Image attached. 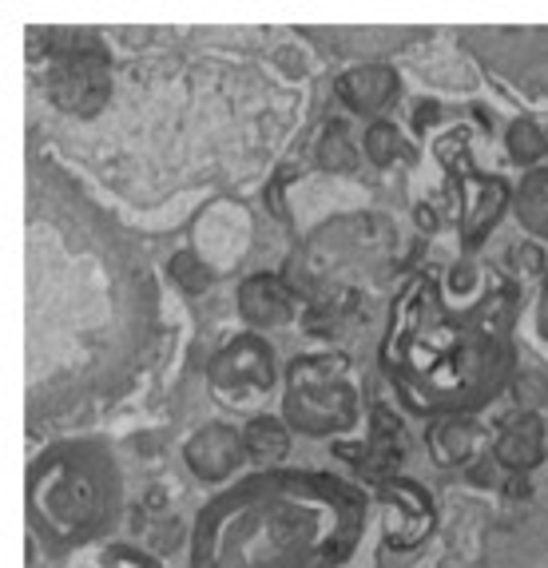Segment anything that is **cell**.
<instances>
[{"label": "cell", "mask_w": 548, "mask_h": 568, "mask_svg": "<svg viewBox=\"0 0 548 568\" xmlns=\"http://www.w3.org/2000/svg\"><path fill=\"white\" fill-rule=\"evenodd\" d=\"M351 362L342 354L298 358L286 378V422L306 437H331L358 422V389L346 378Z\"/></svg>", "instance_id": "obj_1"}, {"label": "cell", "mask_w": 548, "mask_h": 568, "mask_svg": "<svg viewBox=\"0 0 548 568\" xmlns=\"http://www.w3.org/2000/svg\"><path fill=\"white\" fill-rule=\"evenodd\" d=\"M52 104L72 115H92L108 100V52L95 32H72L60 48L52 77H48Z\"/></svg>", "instance_id": "obj_2"}, {"label": "cell", "mask_w": 548, "mask_h": 568, "mask_svg": "<svg viewBox=\"0 0 548 568\" xmlns=\"http://www.w3.org/2000/svg\"><path fill=\"white\" fill-rule=\"evenodd\" d=\"M211 386L219 394H263L274 386V351L255 334H243V338H231L223 351L211 358L207 369Z\"/></svg>", "instance_id": "obj_3"}, {"label": "cell", "mask_w": 548, "mask_h": 568, "mask_svg": "<svg viewBox=\"0 0 548 568\" xmlns=\"http://www.w3.org/2000/svg\"><path fill=\"white\" fill-rule=\"evenodd\" d=\"M386 501V545L389 549H414L434 532V501L417 481L394 477L382 485Z\"/></svg>", "instance_id": "obj_4"}, {"label": "cell", "mask_w": 548, "mask_h": 568, "mask_svg": "<svg viewBox=\"0 0 548 568\" xmlns=\"http://www.w3.org/2000/svg\"><path fill=\"white\" fill-rule=\"evenodd\" d=\"M191 474L199 481H223L243 465V434H235L231 426H203L199 434H191V442L183 446Z\"/></svg>", "instance_id": "obj_5"}, {"label": "cell", "mask_w": 548, "mask_h": 568, "mask_svg": "<svg viewBox=\"0 0 548 568\" xmlns=\"http://www.w3.org/2000/svg\"><path fill=\"white\" fill-rule=\"evenodd\" d=\"M545 454H548V429L537 414L509 417L501 426V434H497V442H493V462L520 477L529 474V469H537L545 462Z\"/></svg>", "instance_id": "obj_6"}, {"label": "cell", "mask_w": 548, "mask_h": 568, "mask_svg": "<svg viewBox=\"0 0 548 568\" xmlns=\"http://www.w3.org/2000/svg\"><path fill=\"white\" fill-rule=\"evenodd\" d=\"M334 92H338V100L354 115H378L397 100L402 80H397V72L389 64H362L351 68V72H342Z\"/></svg>", "instance_id": "obj_7"}, {"label": "cell", "mask_w": 548, "mask_h": 568, "mask_svg": "<svg viewBox=\"0 0 548 568\" xmlns=\"http://www.w3.org/2000/svg\"><path fill=\"white\" fill-rule=\"evenodd\" d=\"M239 311L251 326H286L298 314V294L274 275H255L239 286Z\"/></svg>", "instance_id": "obj_8"}, {"label": "cell", "mask_w": 548, "mask_h": 568, "mask_svg": "<svg viewBox=\"0 0 548 568\" xmlns=\"http://www.w3.org/2000/svg\"><path fill=\"white\" fill-rule=\"evenodd\" d=\"M426 446H429V457H434L442 469H461V465H469L473 457H477V449H481V429L465 414L442 417V422L429 429Z\"/></svg>", "instance_id": "obj_9"}, {"label": "cell", "mask_w": 548, "mask_h": 568, "mask_svg": "<svg viewBox=\"0 0 548 568\" xmlns=\"http://www.w3.org/2000/svg\"><path fill=\"white\" fill-rule=\"evenodd\" d=\"M402 454H406V434H402V426H397L386 409H378L374 414V429H369V442L358 454V474L389 477L397 469V462H402Z\"/></svg>", "instance_id": "obj_10"}, {"label": "cell", "mask_w": 548, "mask_h": 568, "mask_svg": "<svg viewBox=\"0 0 548 568\" xmlns=\"http://www.w3.org/2000/svg\"><path fill=\"white\" fill-rule=\"evenodd\" d=\"M243 449L255 465H278L291 454V429L278 417H251L243 429Z\"/></svg>", "instance_id": "obj_11"}, {"label": "cell", "mask_w": 548, "mask_h": 568, "mask_svg": "<svg viewBox=\"0 0 548 568\" xmlns=\"http://www.w3.org/2000/svg\"><path fill=\"white\" fill-rule=\"evenodd\" d=\"M520 227L537 239H548V171H532L517 191Z\"/></svg>", "instance_id": "obj_12"}, {"label": "cell", "mask_w": 548, "mask_h": 568, "mask_svg": "<svg viewBox=\"0 0 548 568\" xmlns=\"http://www.w3.org/2000/svg\"><path fill=\"white\" fill-rule=\"evenodd\" d=\"M318 168L331 171V175H346V171L358 168V148H354V140L346 135V123L342 120H331V128L322 132L318 140Z\"/></svg>", "instance_id": "obj_13"}, {"label": "cell", "mask_w": 548, "mask_h": 568, "mask_svg": "<svg viewBox=\"0 0 548 568\" xmlns=\"http://www.w3.org/2000/svg\"><path fill=\"white\" fill-rule=\"evenodd\" d=\"M505 148H509V160L520 163V168H532L540 155L548 152V132L537 120L520 115V120L509 123V135H505Z\"/></svg>", "instance_id": "obj_14"}, {"label": "cell", "mask_w": 548, "mask_h": 568, "mask_svg": "<svg viewBox=\"0 0 548 568\" xmlns=\"http://www.w3.org/2000/svg\"><path fill=\"white\" fill-rule=\"evenodd\" d=\"M362 152H366V160L374 168H394L402 160V152H406V140H402L394 120H374L366 128V135H362Z\"/></svg>", "instance_id": "obj_15"}, {"label": "cell", "mask_w": 548, "mask_h": 568, "mask_svg": "<svg viewBox=\"0 0 548 568\" xmlns=\"http://www.w3.org/2000/svg\"><path fill=\"white\" fill-rule=\"evenodd\" d=\"M168 275L183 294H203L211 286V278H215V271H211V266L203 263V255H195V251H180V255L168 263Z\"/></svg>", "instance_id": "obj_16"}, {"label": "cell", "mask_w": 548, "mask_h": 568, "mask_svg": "<svg viewBox=\"0 0 548 568\" xmlns=\"http://www.w3.org/2000/svg\"><path fill=\"white\" fill-rule=\"evenodd\" d=\"M513 398H517V406L525 409V414H532L537 406H545V398H548L545 374H537V369L517 374V378H513Z\"/></svg>", "instance_id": "obj_17"}, {"label": "cell", "mask_w": 548, "mask_h": 568, "mask_svg": "<svg viewBox=\"0 0 548 568\" xmlns=\"http://www.w3.org/2000/svg\"><path fill=\"white\" fill-rule=\"evenodd\" d=\"M505 266H509L517 278H532L545 271V251L537 243H513L509 255H505Z\"/></svg>", "instance_id": "obj_18"}, {"label": "cell", "mask_w": 548, "mask_h": 568, "mask_svg": "<svg viewBox=\"0 0 548 568\" xmlns=\"http://www.w3.org/2000/svg\"><path fill=\"white\" fill-rule=\"evenodd\" d=\"M274 68L283 72V77H291V80H298V77H306V52L303 48H278L274 52Z\"/></svg>", "instance_id": "obj_19"}, {"label": "cell", "mask_w": 548, "mask_h": 568, "mask_svg": "<svg viewBox=\"0 0 548 568\" xmlns=\"http://www.w3.org/2000/svg\"><path fill=\"white\" fill-rule=\"evenodd\" d=\"M437 120H442V104H437V100H422V104L414 108V128H417V132L434 128Z\"/></svg>", "instance_id": "obj_20"}, {"label": "cell", "mask_w": 548, "mask_h": 568, "mask_svg": "<svg viewBox=\"0 0 548 568\" xmlns=\"http://www.w3.org/2000/svg\"><path fill=\"white\" fill-rule=\"evenodd\" d=\"M414 223H417V231H426V235H434V231L442 227L437 207H429V203H417V207H414Z\"/></svg>", "instance_id": "obj_21"}]
</instances>
